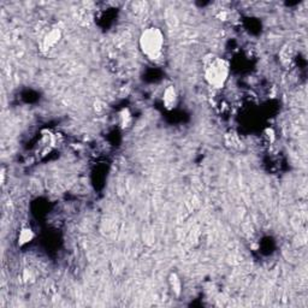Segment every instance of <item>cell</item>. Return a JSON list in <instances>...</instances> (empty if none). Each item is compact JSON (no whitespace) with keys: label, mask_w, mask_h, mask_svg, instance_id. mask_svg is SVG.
I'll list each match as a JSON object with an SVG mask.
<instances>
[{"label":"cell","mask_w":308,"mask_h":308,"mask_svg":"<svg viewBox=\"0 0 308 308\" xmlns=\"http://www.w3.org/2000/svg\"><path fill=\"white\" fill-rule=\"evenodd\" d=\"M230 65L224 58L210 56L205 60L204 76L207 83L215 89H222L229 78Z\"/></svg>","instance_id":"cell-1"},{"label":"cell","mask_w":308,"mask_h":308,"mask_svg":"<svg viewBox=\"0 0 308 308\" xmlns=\"http://www.w3.org/2000/svg\"><path fill=\"white\" fill-rule=\"evenodd\" d=\"M164 38L163 32L156 27H150L142 32L138 38V45L143 56L150 60H158L161 57L164 51Z\"/></svg>","instance_id":"cell-2"},{"label":"cell","mask_w":308,"mask_h":308,"mask_svg":"<svg viewBox=\"0 0 308 308\" xmlns=\"http://www.w3.org/2000/svg\"><path fill=\"white\" fill-rule=\"evenodd\" d=\"M178 102V94L173 86H168L163 93V105L166 110H173Z\"/></svg>","instance_id":"cell-3"},{"label":"cell","mask_w":308,"mask_h":308,"mask_svg":"<svg viewBox=\"0 0 308 308\" xmlns=\"http://www.w3.org/2000/svg\"><path fill=\"white\" fill-rule=\"evenodd\" d=\"M61 38V33L60 30L55 28V29L50 30L47 34L45 35V38H42V43H41V47H42L43 51H48L51 48L55 47L56 45L59 42Z\"/></svg>","instance_id":"cell-4"},{"label":"cell","mask_w":308,"mask_h":308,"mask_svg":"<svg viewBox=\"0 0 308 308\" xmlns=\"http://www.w3.org/2000/svg\"><path fill=\"white\" fill-rule=\"evenodd\" d=\"M168 279L171 292H173V295H174V296L178 297L182 294V290H183V283H182L181 277L176 272H171Z\"/></svg>","instance_id":"cell-5"},{"label":"cell","mask_w":308,"mask_h":308,"mask_svg":"<svg viewBox=\"0 0 308 308\" xmlns=\"http://www.w3.org/2000/svg\"><path fill=\"white\" fill-rule=\"evenodd\" d=\"M35 237V233L30 228H22L19 233V238H17V242L19 246H25L28 243L32 242Z\"/></svg>","instance_id":"cell-6"},{"label":"cell","mask_w":308,"mask_h":308,"mask_svg":"<svg viewBox=\"0 0 308 308\" xmlns=\"http://www.w3.org/2000/svg\"><path fill=\"white\" fill-rule=\"evenodd\" d=\"M120 119H122V127H128L130 122V115L128 110H123L122 114H120Z\"/></svg>","instance_id":"cell-7"}]
</instances>
